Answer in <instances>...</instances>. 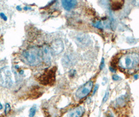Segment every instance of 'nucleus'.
<instances>
[{
	"instance_id": "nucleus-1",
	"label": "nucleus",
	"mask_w": 139,
	"mask_h": 117,
	"mask_svg": "<svg viewBox=\"0 0 139 117\" xmlns=\"http://www.w3.org/2000/svg\"><path fill=\"white\" fill-rule=\"evenodd\" d=\"M117 63L120 69L133 72L139 67V54L137 52L126 53L119 58Z\"/></svg>"
},
{
	"instance_id": "nucleus-2",
	"label": "nucleus",
	"mask_w": 139,
	"mask_h": 117,
	"mask_svg": "<svg viewBox=\"0 0 139 117\" xmlns=\"http://www.w3.org/2000/svg\"><path fill=\"white\" fill-rule=\"evenodd\" d=\"M21 59L25 63L30 66L38 65L42 60V49L35 47L29 48L23 52Z\"/></svg>"
},
{
	"instance_id": "nucleus-3",
	"label": "nucleus",
	"mask_w": 139,
	"mask_h": 117,
	"mask_svg": "<svg viewBox=\"0 0 139 117\" xmlns=\"http://www.w3.org/2000/svg\"><path fill=\"white\" fill-rule=\"evenodd\" d=\"M13 84L12 74L10 67L6 66L0 69V86L8 88Z\"/></svg>"
},
{
	"instance_id": "nucleus-4",
	"label": "nucleus",
	"mask_w": 139,
	"mask_h": 117,
	"mask_svg": "<svg viewBox=\"0 0 139 117\" xmlns=\"http://www.w3.org/2000/svg\"><path fill=\"white\" fill-rule=\"evenodd\" d=\"M93 87V82L92 81H88L85 84L80 87L76 92V97L79 99L85 97L91 92Z\"/></svg>"
},
{
	"instance_id": "nucleus-5",
	"label": "nucleus",
	"mask_w": 139,
	"mask_h": 117,
	"mask_svg": "<svg viewBox=\"0 0 139 117\" xmlns=\"http://www.w3.org/2000/svg\"><path fill=\"white\" fill-rule=\"evenodd\" d=\"M76 62V57L72 53H66L62 58V64L63 67L69 68L73 66Z\"/></svg>"
},
{
	"instance_id": "nucleus-6",
	"label": "nucleus",
	"mask_w": 139,
	"mask_h": 117,
	"mask_svg": "<svg viewBox=\"0 0 139 117\" xmlns=\"http://www.w3.org/2000/svg\"><path fill=\"white\" fill-rule=\"evenodd\" d=\"M64 46L63 41L60 39L55 40L52 43L50 50L51 54L53 55H59L64 50Z\"/></svg>"
},
{
	"instance_id": "nucleus-7",
	"label": "nucleus",
	"mask_w": 139,
	"mask_h": 117,
	"mask_svg": "<svg viewBox=\"0 0 139 117\" xmlns=\"http://www.w3.org/2000/svg\"><path fill=\"white\" fill-rule=\"evenodd\" d=\"M76 43L80 47H86L90 43V38L89 36L84 33H80L76 36Z\"/></svg>"
},
{
	"instance_id": "nucleus-8",
	"label": "nucleus",
	"mask_w": 139,
	"mask_h": 117,
	"mask_svg": "<svg viewBox=\"0 0 139 117\" xmlns=\"http://www.w3.org/2000/svg\"><path fill=\"white\" fill-rule=\"evenodd\" d=\"M42 59L47 64H50L51 63V52L50 48L47 45L44 46L42 48Z\"/></svg>"
},
{
	"instance_id": "nucleus-9",
	"label": "nucleus",
	"mask_w": 139,
	"mask_h": 117,
	"mask_svg": "<svg viewBox=\"0 0 139 117\" xmlns=\"http://www.w3.org/2000/svg\"><path fill=\"white\" fill-rule=\"evenodd\" d=\"M84 108L79 106L72 110L68 113V117H81L84 112Z\"/></svg>"
},
{
	"instance_id": "nucleus-10",
	"label": "nucleus",
	"mask_w": 139,
	"mask_h": 117,
	"mask_svg": "<svg viewBox=\"0 0 139 117\" xmlns=\"http://www.w3.org/2000/svg\"><path fill=\"white\" fill-rule=\"evenodd\" d=\"M62 5L63 7L66 11H70L75 8L77 5V1L71 0V1H62Z\"/></svg>"
},
{
	"instance_id": "nucleus-11",
	"label": "nucleus",
	"mask_w": 139,
	"mask_h": 117,
	"mask_svg": "<svg viewBox=\"0 0 139 117\" xmlns=\"http://www.w3.org/2000/svg\"><path fill=\"white\" fill-rule=\"evenodd\" d=\"M123 3H124L123 1H112L111 3V7L114 11L119 10L122 7Z\"/></svg>"
},
{
	"instance_id": "nucleus-12",
	"label": "nucleus",
	"mask_w": 139,
	"mask_h": 117,
	"mask_svg": "<svg viewBox=\"0 0 139 117\" xmlns=\"http://www.w3.org/2000/svg\"><path fill=\"white\" fill-rule=\"evenodd\" d=\"M37 110V107L36 105L33 106L29 110V117H33L35 116Z\"/></svg>"
},
{
	"instance_id": "nucleus-13",
	"label": "nucleus",
	"mask_w": 139,
	"mask_h": 117,
	"mask_svg": "<svg viewBox=\"0 0 139 117\" xmlns=\"http://www.w3.org/2000/svg\"><path fill=\"white\" fill-rule=\"evenodd\" d=\"M93 26L95 27V28H96L99 29H102L103 28V24H102L100 21H96L95 23H93Z\"/></svg>"
},
{
	"instance_id": "nucleus-14",
	"label": "nucleus",
	"mask_w": 139,
	"mask_h": 117,
	"mask_svg": "<svg viewBox=\"0 0 139 117\" xmlns=\"http://www.w3.org/2000/svg\"><path fill=\"white\" fill-rule=\"evenodd\" d=\"M11 110V106L8 104H7L5 105V114H7Z\"/></svg>"
},
{
	"instance_id": "nucleus-15",
	"label": "nucleus",
	"mask_w": 139,
	"mask_h": 117,
	"mask_svg": "<svg viewBox=\"0 0 139 117\" xmlns=\"http://www.w3.org/2000/svg\"><path fill=\"white\" fill-rule=\"evenodd\" d=\"M109 95V92H106V93H105V96H104V97L103 98V103H105V101H107V99L108 98Z\"/></svg>"
},
{
	"instance_id": "nucleus-16",
	"label": "nucleus",
	"mask_w": 139,
	"mask_h": 117,
	"mask_svg": "<svg viewBox=\"0 0 139 117\" xmlns=\"http://www.w3.org/2000/svg\"><path fill=\"white\" fill-rule=\"evenodd\" d=\"M105 66V60L104 58H102V59H101V63H100V70H102L103 69V68Z\"/></svg>"
},
{
	"instance_id": "nucleus-17",
	"label": "nucleus",
	"mask_w": 139,
	"mask_h": 117,
	"mask_svg": "<svg viewBox=\"0 0 139 117\" xmlns=\"http://www.w3.org/2000/svg\"><path fill=\"white\" fill-rule=\"evenodd\" d=\"M0 17H1V18H2V19L5 21H7V17L5 16V15L4 13H0Z\"/></svg>"
},
{
	"instance_id": "nucleus-18",
	"label": "nucleus",
	"mask_w": 139,
	"mask_h": 117,
	"mask_svg": "<svg viewBox=\"0 0 139 117\" xmlns=\"http://www.w3.org/2000/svg\"><path fill=\"white\" fill-rule=\"evenodd\" d=\"M112 78H113V80L117 81V80H119L120 77H119L118 76L115 75H113V76Z\"/></svg>"
},
{
	"instance_id": "nucleus-19",
	"label": "nucleus",
	"mask_w": 139,
	"mask_h": 117,
	"mask_svg": "<svg viewBox=\"0 0 139 117\" xmlns=\"http://www.w3.org/2000/svg\"><path fill=\"white\" fill-rule=\"evenodd\" d=\"M97 89H98V85H96L94 89V92H93V94H94L96 93V91L97 90Z\"/></svg>"
},
{
	"instance_id": "nucleus-20",
	"label": "nucleus",
	"mask_w": 139,
	"mask_h": 117,
	"mask_svg": "<svg viewBox=\"0 0 139 117\" xmlns=\"http://www.w3.org/2000/svg\"><path fill=\"white\" fill-rule=\"evenodd\" d=\"M109 69H110V70L111 71H112V72H116L115 69H114V68H113V67H109Z\"/></svg>"
},
{
	"instance_id": "nucleus-21",
	"label": "nucleus",
	"mask_w": 139,
	"mask_h": 117,
	"mask_svg": "<svg viewBox=\"0 0 139 117\" xmlns=\"http://www.w3.org/2000/svg\"><path fill=\"white\" fill-rule=\"evenodd\" d=\"M16 8H17V9L18 11H21V8H20V6H17Z\"/></svg>"
},
{
	"instance_id": "nucleus-22",
	"label": "nucleus",
	"mask_w": 139,
	"mask_h": 117,
	"mask_svg": "<svg viewBox=\"0 0 139 117\" xmlns=\"http://www.w3.org/2000/svg\"><path fill=\"white\" fill-rule=\"evenodd\" d=\"M134 78H135V79H137L138 78V77H139V76H138V75H135L134 76Z\"/></svg>"
},
{
	"instance_id": "nucleus-23",
	"label": "nucleus",
	"mask_w": 139,
	"mask_h": 117,
	"mask_svg": "<svg viewBox=\"0 0 139 117\" xmlns=\"http://www.w3.org/2000/svg\"><path fill=\"white\" fill-rule=\"evenodd\" d=\"M3 108V106L2 105V104L0 103V110H1Z\"/></svg>"
},
{
	"instance_id": "nucleus-24",
	"label": "nucleus",
	"mask_w": 139,
	"mask_h": 117,
	"mask_svg": "<svg viewBox=\"0 0 139 117\" xmlns=\"http://www.w3.org/2000/svg\"><path fill=\"white\" fill-rule=\"evenodd\" d=\"M28 8H29L28 7H24V10H27Z\"/></svg>"
}]
</instances>
